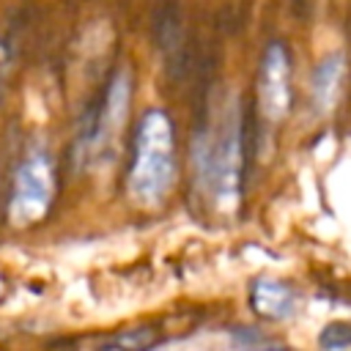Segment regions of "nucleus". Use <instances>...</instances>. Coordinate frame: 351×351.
Masks as SVG:
<instances>
[{
  "label": "nucleus",
  "mask_w": 351,
  "mask_h": 351,
  "mask_svg": "<svg viewBox=\"0 0 351 351\" xmlns=\"http://www.w3.org/2000/svg\"><path fill=\"white\" fill-rule=\"evenodd\" d=\"M230 343H233V346H241V348L280 346L274 337H266L261 329H252V326H236V329H230Z\"/></svg>",
  "instance_id": "1a4fd4ad"
},
{
  "label": "nucleus",
  "mask_w": 351,
  "mask_h": 351,
  "mask_svg": "<svg viewBox=\"0 0 351 351\" xmlns=\"http://www.w3.org/2000/svg\"><path fill=\"white\" fill-rule=\"evenodd\" d=\"M176 184V137L173 123L165 110L151 107L143 112L134 145H132V162L126 176L129 197L143 206L154 208L162 206Z\"/></svg>",
  "instance_id": "f03ea898"
},
{
  "label": "nucleus",
  "mask_w": 351,
  "mask_h": 351,
  "mask_svg": "<svg viewBox=\"0 0 351 351\" xmlns=\"http://www.w3.org/2000/svg\"><path fill=\"white\" fill-rule=\"evenodd\" d=\"M129 104H132V74H129V69L121 66L112 74V80L107 82V90L96 110L93 126L88 132H82L85 154H104L107 148L115 145V140L126 123Z\"/></svg>",
  "instance_id": "20e7f679"
},
{
  "label": "nucleus",
  "mask_w": 351,
  "mask_h": 351,
  "mask_svg": "<svg viewBox=\"0 0 351 351\" xmlns=\"http://www.w3.org/2000/svg\"><path fill=\"white\" fill-rule=\"evenodd\" d=\"M343 71H346V55L343 52H332L326 58H321L313 69V80H310V101L315 112H329L340 96V85H343Z\"/></svg>",
  "instance_id": "0eeeda50"
},
{
  "label": "nucleus",
  "mask_w": 351,
  "mask_h": 351,
  "mask_svg": "<svg viewBox=\"0 0 351 351\" xmlns=\"http://www.w3.org/2000/svg\"><path fill=\"white\" fill-rule=\"evenodd\" d=\"M192 165L217 211H233L241 197L244 170V123L236 101H228L214 126H206L195 134Z\"/></svg>",
  "instance_id": "f257e3e1"
},
{
  "label": "nucleus",
  "mask_w": 351,
  "mask_h": 351,
  "mask_svg": "<svg viewBox=\"0 0 351 351\" xmlns=\"http://www.w3.org/2000/svg\"><path fill=\"white\" fill-rule=\"evenodd\" d=\"M154 340L148 337V335H118V337H112V340H107V346L110 348H115V346H132V348H145V346H151Z\"/></svg>",
  "instance_id": "9d476101"
},
{
  "label": "nucleus",
  "mask_w": 351,
  "mask_h": 351,
  "mask_svg": "<svg viewBox=\"0 0 351 351\" xmlns=\"http://www.w3.org/2000/svg\"><path fill=\"white\" fill-rule=\"evenodd\" d=\"M318 346L326 351H337V348H351V321H332L321 329L318 335Z\"/></svg>",
  "instance_id": "6e6552de"
},
{
  "label": "nucleus",
  "mask_w": 351,
  "mask_h": 351,
  "mask_svg": "<svg viewBox=\"0 0 351 351\" xmlns=\"http://www.w3.org/2000/svg\"><path fill=\"white\" fill-rule=\"evenodd\" d=\"M55 197V167L44 145H33L14 170L8 195V219L16 228L36 225L47 217Z\"/></svg>",
  "instance_id": "7ed1b4c3"
},
{
  "label": "nucleus",
  "mask_w": 351,
  "mask_h": 351,
  "mask_svg": "<svg viewBox=\"0 0 351 351\" xmlns=\"http://www.w3.org/2000/svg\"><path fill=\"white\" fill-rule=\"evenodd\" d=\"M291 55L282 41H271L261 55L258 69V107L271 123H280L291 112Z\"/></svg>",
  "instance_id": "39448f33"
},
{
  "label": "nucleus",
  "mask_w": 351,
  "mask_h": 351,
  "mask_svg": "<svg viewBox=\"0 0 351 351\" xmlns=\"http://www.w3.org/2000/svg\"><path fill=\"white\" fill-rule=\"evenodd\" d=\"M296 304H299L296 288L282 280L258 277L250 285V307L255 310V315L266 321H288L296 313Z\"/></svg>",
  "instance_id": "423d86ee"
}]
</instances>
